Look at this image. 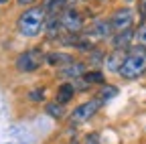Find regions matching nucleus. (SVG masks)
<instances>
[{"label": "nucleus", "mask_w": 146, "mask_h": 144, "mask_svg": "<svg viewBox=\"0 0 146 144\" xmlns=\"http://www.w3.org/2000/svg\"><path fill=\"white\" fill-rule=\"evenodd\" d=\"M45 21H47V14L41 6H29L18 14L16 31L27 39H35L45 31Z\"/></svg>", "instance_id": "f257e3e1"}, {"label": "nucleus", "mask_w": 146, "mask_h": 144, "mask_svg": "<svg viewBox=\"0 0 146 144\" xmlns=\"http://www.w3.org/2000/svg\"><path fill=\"white\" fill-rule=\"evenodd\" d=\"M144 73H146V49L136 43L126 51V57H124V63L118 71V75L126 81H134L142 77Z\"/></svg>", "instance_id": "f03ea898"}, {"label": "nucleus", "mask_w": 146, "mask_h": 144, "mask_svg": "<svg viewBox=\"0 0 146 144\" xmlns=\"http://www.w3.org/2000/svg\"><path fill=\"white\" fill-rule=\"evenodd\" d=\"M104 106V102L96 96V98H91L83 104H79L77 108H73V112L69 114V124L71 126H81L85 122H89L91 118H94L98 112H100V108Z\"/></svg>", "instance_id": "7ed1b4c3"}, {"label": "nucleus", "mask_w": 146, "mask_h": 144, "mask_svg": "<svg viewBox=\"0 0 146 144\" xmlns=\"http://www.w3.org/2000/svg\"><path fill=\"white\" fill-rule=\"evenodd\" d=\"M45 63V55L41 49H29L25 53L16 57L14 67L18 73H35L36 69H41V65Z\"/></svg>", "instance_id": "20e7f679"}, {"label": "nucleus", "mask_w": 146, "mask_h": 144, "mask_svg": "<svg viewBox=\"0 0 146 144\" xmlns=\"http://www.w3.org/2000/svg\"><path fill=\"white\" fill-rule=\"evenodd\" d=\"M59 21H61V27H63L65 35H81L83 29H85V19L75 6L63 8V12L59 14Z\"/></svg>", "instance_id": "39448f33"}, {"label": "nucleus", "mask_w": 146, "mask_h": 144, "mask_svg": "<svg viewBox=\"0 0 146 144\" xmlns=\"http://www.w3.org/2000/svg\"><path fill=\"white\" fill-rule=\"evenodd\" d=\"M83 37H87L89 41H104V39H110L114 35V29H112V23L110 19H100V21H94L89 27L83 29Z\"/></svg>", "instance_id": "423d86ee"}, {"label": "nucleus", "mask_w": 146, "mask_h": 144, "mask_svg": "<svg viewBox=\"0 0 146 144\" xmlns=\"http://www.w3.org/2000/svg\"><path fill=\"white\" fill-rule=\"evenodd\" d=\"M108 19H110V23H112L114 33H120V31H126V29H132V25H134V10L130 6H122V8L114 10Z\"/></svg>", "instance_id": "0eeeda50"}, {"label": "nucleus", "mask_w": 146, "mask_h": 144, "mask_svg": "<svg viewBox=\"0 0 146 144\" xmlns=\"http://www.w3.org/2000/svg\"><path fill=\"white\" fill-rule=\"evenodd\" d=\"M134 37H136V31L134 29H126V31L114 33L112 37H110V45H112V49H116V51H128L132 47Z\"/></svg>", "instance_id": "6e6552de"}, {"label": "nucleus", "mask_w": 146, "mask_h": 144, "mask_svg": "<svg viewBox=\"0 0 146 144\" xmlns=\"http://www.w3.org/2000/svg\"><path fill=\"white\" fill-rule=\"evenodd\" d=\"M85 71H87V65L83 61H71V63L59 67V75H63L67 79H79L85 75Z\"/></svg>", "instance_id": "1a4fd4ad"}, {"label": "nucleus", "mask_w": 146, "mask_h": 144, "mask_svg": "<svg viewBox=\"0 0 146 144\" xmlns=\"http://www.w3.org/2000/svg\"><path fill=\"white\" fill-rule=\"evenodd\" d=\"M124 57H126V51H112V53H108V55L104 57V67L110 71V73H118L122 63H124Z\"/></svg>", "instance_id": "9d476101"}, {"label": "nucleus", "mask_w": 146, "mask_h": 144, "mask_svg": "<svg viewBox=\"0 0 146 144\" xmlns=\"http://www.w3.org/2000/svg\"><path fill=\"white\" fill-rule=\"evenodd\" d=\"M75 85H73L71 81H65L57 87V94H55V102H59L61 106H67L73 98H75Z\"/></svg>", "instance_id": "9b49d317"}, {"label": "nucleus", "mask_w": 146, "mask_h": 144, "mask_svg": "<svg viewBox=\"0 0 146 144\" xmlns=\"http://www.w3.org/2000/svg\"><path fill=\"white\" fill-rule=\"evenodd\" d=\"M71 2H73V0H43V2H41V8L45 10L47 16H51V14H61L63 8L71 6Z\"/></svg>", "instance_id": "f8f14e48"}, {"label": "nucleus", "mask_w": 146, "mask_h": 144, "mask_svg": "<svg viewBox=\"0 0 146 144\" xmlns=\"http://www.w3.org/2000/svg\"><path fill=\"white\" fill-rule=\"evenodd\" d=\"M71 61H75V59H73L69 53H61V51H53V53H49V55H45V63L57 65V67H63V65H67Z\"/></svg>", "instance_id": "ddd939ff"}, {"label": "nucleus", "mask_w": 146, "mask_h": 144, "mask_svg": "<svg viewBox=\"0 0 146 144\" xmlns=\"http://www.w3.org/2000/svg\"><path fill=\"white\" fill-rule=\"evenodd\" d=\"M83 79L89 83V85H106V75L102 73L100 69H87Z\"/></svg>", "instance_id": "4468645a"}, {"label": "nucleus", "mask_w": 146, "mask_h": 144, "mask_svg": "<svg viewBox=\"0 0 146 144\" xmlns=\"http://www.w3.org/2000/svg\"><path fill=\"white\" fill-rule=\"evenodd\" d=\"M45 114L51 116L53 120H61L65 116V110L59 102H49V104H45Z\"/></svg>", "instance_id": "2eb2a0df"}, {"label": "nucleus", "mask_w": 146, "mask_h": 144, "mask_svg": "<svg viewBox=\"0 0 146 144\" xmlns=\"http://www.w3.org/2000/svg\"><path fill=\"white\" fill-rule=\"evenodd\" d=\"M118 96V87L116 85H102V92L98 94V98L104 102V104H108L112 98H116Z\"/></svg>", "instance_id": "dca6fc26"}, {"label": "nucleus", "mask_w": 146, "mask_h": 144, "mask_svg": "<svg viewBox=\"0 0 146 144\" xmlns=\"http://www.w3.org/2000/svg\"><path fill=\"white\" fill-rule=\"evenodd\" d=\"M104 57H106V55H104V53H102L98 47H94V49L89 51V63L94 65V67L102 65V63H104Z\"/></svg>", "instance_id": "f3484780"}, {"label": "nucleus", "mask_w": 146, "mask_h": 144, "mask_svg": "<svg viewBox=\"0 0 146 144\" xmlns=\"http://www.w3.org/2000/svg\"><path fill=\"white\" fill-rule=\"evenodd\" d=\"M45 96H47V89L45 87H35L33 92L29 94V100L35 102V104H41V102H45Z\"/></svg>", "instance_id": "a211bd4d"}, {"label": "nucleus", "mask_w": 146, "mask_h": 144, "mask_svg": "<svg viewBox=\"0 0 146 144\" xmlns=\"http://www.w3.org/2000/svg\"><path fill=\"white\" fill-rule=\"evenodd\" d=\"M134 41H138V45H142L144 49H146V23L136 31V37H134Z\"/></svg>", "instance_id": "6ab92c4d"}, {"label": "nucleus", "mask_w": 146, "mask_h": 144, "mask_svg": "<svg viewBox=\"0 0 146 144\" xmlns=\"http://www.w3.org/2000/svg\"><path fill=\"white\" fill-rule=\"evenodd\" d=\"M36 0H16V4L21 6V8H29V6H35Z\"/></svg>", "instance_id": "aec40b11"}, {"label": "nucleus", "mask_w": 146, "mask_h": 144, "mask_svg": "<svg viewBox=\"0 0 146 144\" xmlns=\"http://www.w3.org/2000/svg\"><path fill=\"white\" fill-rule=\"evenodd\" d=\"M85 144H100V142H98V140H96V136H89V140H87V142H85Z\"/></svg>", "instance_id": "412c9836"}, {"label": "nucleus", "mask_w": 146, "mask_h": 144, "mask_svg": "<svg viewBox=\"0 0 146 144\" xmlns=\"http://www.w3.org/2000/svg\"><path fill=\"white\" fill-rule=\"evenodd\" d=\"M142 14H144V19H146V0H144V4H142Z\"/></svg>", "instance_id": "4be33fe9"}, {"label": "nucleus", "mask_w": 146, "mask_h": 144, "mask_svg": "<svg viewBox=\"0 0 146 144\" xmlns=\"http://www.w3.org/2000/svg\"><path fill=\"white\" fill-rule=\"evenodd\" d=\"M10 2V0H0V4H8Z\"/></svg>", "instance_id": "5701e85b"}, {"label": "nucleus", "mask_w": 146, "mask_h": 144, "mask_svg": "<svg viewBox=\"0 0 146 144\" xmlns=\"http://www.w3.org/2000/svg\"><path fill=\"white\" fill-rule=\"evenodd\" d=\"M124 2H126V4H130V2H134V0H124Z\"/></svg>", "instance_id": "b1692460"}, {"label": "nucleus", "mask_w": 146, "mask_h": 144, "mask_svg": "<svg viewBox=\"0 0 146 144\" xmlns=\"http://www.w3.org/2000/svg\"><path fill=\"white\" fill-rule=\"evenodd\" d=\"M81 2H87V0H81Z\"/></svg>", "instance_id": "393cba45"}]
</instances>
